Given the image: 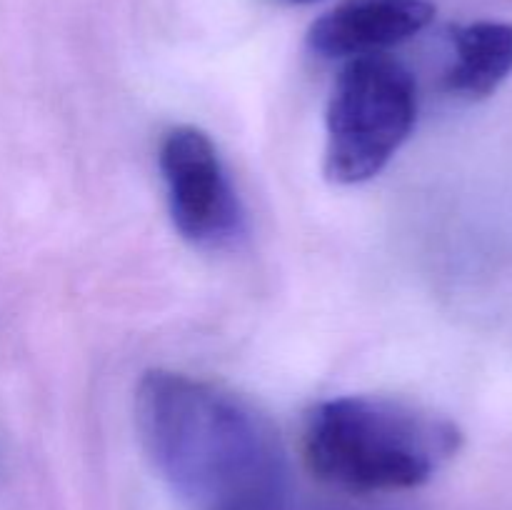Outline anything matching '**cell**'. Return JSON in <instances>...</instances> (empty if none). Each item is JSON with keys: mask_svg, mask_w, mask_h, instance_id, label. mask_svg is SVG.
I'll return each mask as SVG.
<instances>
[{"mask_svg": "<svg viewBox=\"0 0 512 510\" xmlns=\"http://www.w3.org/2000/svg\"><path fill=\"white\" fill-rule=\"evenodd\" d=\"M135 423L158 473L203 510L285 483L273 423L218 385L150 370L135 393Z\"/></svg>", "mask_w": 512, "mask_h": 510, "instance_id": "6da1fadb", "label": "cell"}, {"mask_svg": "<svg viewBox=\"0 0 512 510\" xmlns=\"http://www.w3.org/2000/svg\"><path fill=\"white\" fill-rule=\"evenodd\" d=\"M463 445L453 420L390 398L348 395L305 418L310 473L350 495L393 493L428 483Z\"/></svg>", "mask_w": 512, "mask_h": 510, "instance_id": "7a4b0ae2", "label": "cell"}, {"mask_svg": "<svg viewBox=\"0 0 512 510\" xmlns=\"http://www.w3.org/2000/svg\"><path fill=\"white\" fill-rule=\"evenodd\" d=\"M418 88L403 63L383 53L345 63L328 103L325 173L355 185L378 175L413 133Z\"/></svg>", "mask_w": 512, "mask_h": 510, "instance_id": "3957f363", "label": "cell"}, {"mask_svg": "<svg viewBox=\"0 0 512 510\" xmlns=\"http://www.w3.org/2000/svg\"><path fill=\"white\" fill-rule=\"evenodd\" d=\"M160 173L170 218L193 245L218 248L243 233V210L218 148L208 133L180 125L160 143Z\"/></svg>", "mask_w": 512, "mask_h": 510, "instance_id": "277c9868", "label": "cell"}, {"mask_svg": "<svg viewBox=\"0 0 512 510\" xmlns=\"http://www.w3.org/2000/svg\"><path fill=\"white\" fill-rule=\"evenodd\" d=\"M433 18L430 0H345L315 20L308 43L323 58L350 60L413 38Z\"/></svg>", "mask_w": 512, "mask_h": 510, "instance_id": "5b68a950", "label": "cell"}, {"mask_svg": "<svg viewBox=\"0 0 512 510\" xmlns=\"http://www.w3.org/2000/svg\"><path fill=\"white\" fill-rule=\"evenodd\" d=\"M455 60L445 75V88L460 98L493 95L512 75V23L475 20L453 33Z\"/></svg>", "mask_w": 512, "mask_h": 510, "instance_id": "8992f818", "label": "cell"}, {"mask_svg": "<svg viewBox=\"0 0 512 510\" xmlns=\"http://www.w3.org/2000/svg\"><path fill=\"white\" fill-rule=\"evenodd\" d=\"M220 510H383V508H368V505H353V503H325V500H310L298 498L290 493L288 480L275 488L255 493L250 498L238 500V503L228 505Z\"/></svg>", "mask_w": 512, "mask_h": 510, "instance_id": "52a82bcc", "label": "cell"}, {"mask_svg": "<svg viewBox=\"0 0 512 510\" xmlns=\"http://www.w3.org/2000/svg\"><path fill=\"white\" fill-rule=\"evenodd\" d=\"M290 3H315V0H290Z\"/></svg>", "mask_w": 512, "mask_h": 510, "instance_id": "ba28073f", "label": "cell"}]
</instances>
